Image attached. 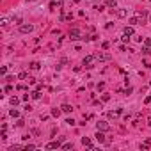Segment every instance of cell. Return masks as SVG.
<instances>
[{
	"instance_id": "36",
	"label": "cell",
	"mask_w": 151,
	"mask_h": 151,
	"mask_svg": "<svg viewBox=\"0 0 151 151\" xmlns=\"http://www.w3.org/2000/svg\"><path fill=\"white\" fill-rule=\"evenodd\" d=\"M12 91V85H5V92H11Z\"/></svg>"
},
{
	"instance_id": "29",
	"label": "cell",
	"mask_w": 151,
	"mask_h": 151,
	"mask_svg": "<svg viewBox=\"0 0 151 151\" xmlns=\"http://www.w3.org/2000/svg\"><path fill=\"white\" fill-rule=\"evenodd\" d=\"M0 73H2V75H5V73H7V66H2V68H0Z\"/></svg>"
},
{
	"instance_id": "14",
	"label": "cell",
	"mask_w": 151,
	"mask_h": 151,
	"mask_svg": "<svg viewBox=\"0 0 151 151\" xmlns=\"http://www.w3.org/2000/svg\"><path fill=\"white\" fill-rule=\"evenodd\" d=\"M105 5H107V7H115L117 2H115V0H105Z\"/></svg>"
},
{
	"instance_id": "18",
	"label": "cell",
	"mask_w": 151,
	"mask_h": 151,
	"mask_svg": "<svg viewBox=\"0 0 151 151\" xmlns=\"http://www.w3.org/2000/svg\"><path fill=\"white\" fill-rule=\"evenodd\" d=\"M39 68H41L39 62H30V69H39Z\"/></svg>"
},
{
	"instance_id": "12",
	"label": "cell",
	"mask_w": 151,
	"mask_h": 151,
	"mask_svg": "<svg viewBox=\"0 0 151 151\" xmlns=\"http://www.w3.org/2000/svg\"><path fill=\"white\" fill-rule=\"evenodd\" d=\"M30 98L32 99H39L41 98V91H37V89H36V91H32L30 92Z\"/></svg>"
},
{
	"instance_id": "31",
	"label": "cell",
	"mask_w": 151,
	"mask_h": 151,
	"mask_svg": "<svg viewBox=\"0 0 151 151\" xmlns=\"http://www.w3.org/2000/svg\"><path fill=\"white\" fill-rule=\"evenodd\" d=\"M142 66H144V68H151V64L147 62V60H142Z\"/></svg>"
},
{
	"instance_id": "33",
	"label": "cell",
	"mask_w": 151,
	"mask_h": 151,
	"mask_svg": "<svg viewBox=\"0 0 151 151\" xmlns=\"http://www.w3.org/2000/svg\"><path fill=\"white\" fill-rule=\"evenodd\" d=\"M66 123H68V124H69V126H73V124H75V121H73V119H71V117H69V119H66Z\"/></svg>"
},
{
	"instance_id": "13",
	"label": "cell",
	"mask_w": 151,
	"mask_h": 151,
	"mask_svg": "<svg viewBox=\"0 0 151 151\" xmlns=\"http://www.w3.org/2000/svg\"><path fill=\"white\" fill-rule=\"evenodd\" d=\"M60 108H62V112H66V114H69V112L73 110V107H71V105H68V103H64Z\"/></svg>"
},
{
	"instance_id": "9",
	"label": "cell",
	"mask_w": 151,
	"mask_h": 151,
	"mask_svg": "<svg viewBox=\"0 0 151 151\" xmlns=\"http://www.w3.org/2000/svg\"><path fill=\"white\" fill-rule=\"evenodd\" d=\"M82 144H83V146H87L89 149H94V147H92V144H91V139H89V137H82Z\"/></svg>"
},
{
	"instance_id": "15",
	"label": "cell",
	"mask_w": 151,
	"mask_h": 151,
	"mask_svg": "<svg viewBox=\"0 0 151 151\" xmlns=\"http://www.w3.org/2000/svg\"><path fill=\"white\" fill-rule=\"evenodd\" d=\"M60 112H62V108H52V115H55V117H59Z\"/></svg>"
},
{
	"instance_id": "3",
	"label": "cell",
	"mask_w": 151,
	"mask_h": 151,
	"mask_svg": "<svg viewBox=\"0 0 151 151\" xmlns=\"http://www.w3.org/2000/svg\"><path fill=\"white\" fill-rule=\"evenodd\" d=\"M69 39L71 41H76V39H82V37H80V30L78 28H71V30H69Z\"/></svg>"
},
{
	"instance_id": "35",
	"label": "cell",
	"mask_w": 151,
	"mask_h": 151,
	"mask_svg": "<svg viewBox=\"0 0 151 151\" xmlns=\"http://www.w3.org/2000/svg\"><path fill=\"white\" fill-rule=\"evenodd\" d=\"M131 91H133V89H131V87H128V89H124V94H131Z\"/></svg>"
},
{
	"instance_id": "6",
	"label": "cell",
	"mask_w": 151,
	"mask_h": 151,
	"mask_svg": "<svg viewBox=\"0 0 151 151\" xmlns=\"http://www.w3.org/2000/svg\"><path fill=\"white\" fill-rule=\"evenodd\" d=\"M94 137H96V140H98L99 144H103V142H105V133H103L101 130H98V131H96V135H94Z\"/></svg>"
},
{
	"instance_id": "5",
	"label": "cell",
	"mask_w": 151,
	"mask_h": 151,
	"mask_svg": "<svg viewBox=\"0 0 151 151\" xmlns=\"http://www.w3.org/2000/svg\"><path fill=\"white\" fill-rule=\"evenodd\" d=\"M60 142H62V137H60L59 140H55V142H50V144H46V149H59V147L62 146Z\"/></svg>"
},
{
	"instance_id": "16",
	"label": "cell",
	"mask_w": 151,
	"mask_h": 151,
	"mask_svg": "<svg viewBox=\"0 0 151 151\" xmlns=\"http://www.w3.org/2000/svg\"><path fill=\"white\" fill-rule=\"evenodd\" d=\"M18 103H20V98H16V96H12V98H11V105H12V107H16Z\"/></svg>"
},
{
	"instance_id": "37",
	"label": "cell",
	"mask_w": 151,
	"mask_h": 151,
	"mask_svg": "<svg viewBox=\"0 0 151 151\" xmlns=\"http://www.w3.org/2000/svg\"><path fill=\"white\" fill-rule=\"evenodd\" d=\"M21 101H28V94H23V96H21Z\"/></svg>"
},
{
	"instance_id": "7",
	"label": "cell",
	"mask_w": 151,
	"mask_h": 151,
	"mask_svg": "<svg viewBox=\"0 0 151 151\" xmlns=\"http://www.w3.org/2000/svg\"><path fill=\"white\" fill-rule=\"evenodd\" d=\"M140 23H144V21H142V18H139V16L130 18V25H131V27H133V25H140Z\"/></svg>"
},
{
	"instance_id": "8",
	"label": "cell",
	"mask_w": 151,
	"mask_h": 151,
	"mask_svg": "<svg viewBox=\"0 0 151 151\" xmlns=\"http://www.w3.org/2000/svg\"><path fill=\"white\" fill-rule=\"evenodd\" d=\"M96 126H98V130H101V131H107L108 128H110V126H108V123H105V121H99Z\"/></svg>"
},
{
	"instance_id": "2",
	"label": "cell",
	"mask_w": 151,
	"mask_h": 151,
	"mask_svg": "<svg viewBox=\"0 0 151 151\" xmlns=\"http://www.w3.org/2000/svg\"><path fill=\"white\" fill-rule=\"evenodd\" d=\"M32 30H34V25H30V23H21L20 25V32L21 34H30Z\"/></svg>"
},
{
	"instance_id": "17",
	"label": "cell",
	"mask_w": 151,
	"mask_h": 151,
	"mask_svg": "<svg viewBox=\"0 0 151 151\" xmlns=\"http://www.w3.org/2000/svg\"><path fill=\"white\" fill-rule=\"evenodd\" d=\"M71 147H73V142H66L60 146V149H71Z\"/></svg>"
},
{
	"instance_id": "22",
	"label": "cell",
	"mask_w": 151,
	"mask_h": 151,
	"mask_svg": "<svg viewBox=\"0 0 151 151\" xmlns=\"http://www.w3.org/2000/svg\"><path fill=\"white\" fill-rule=\"evenodd\" d=\"M16 89H18V91H27V85H25V83H20V85H18V87H16Z\"/></svg>"
},
{
	"instance_id": "25",
	"label": "cell",
	"mask_w": 151,
	"mask_h": 151,
	"mask_svg": "<svg viewBox=\"0 0 151 151\" xmlns=\"http://www.w3.org/2000/svg\"><path fill=\"white\" fill-rule=\"evenodd\" d=\"M7 23H9V20H7V18H5V16H4V18L0 20V25H4V27H5V25H7Z\"/></svg>"
},
{
	"instance_id": "32",
	"label": "cell",
	"mask_w": 151,
	"mask_h": 151,
	"mask_svg": "<svg viewBox=\"0 0 151 151\" xmlns=\"http://www.w3.org/2000/svg\"><path fill=\"white\" fill-rule=\"evenodd\" d=\"M144 103H146V105H149V103H151V96H146V99H144Z\"/></svg>"
},
{
	"instance_id": "1",
	"label": "cell",
	"mask_w": 151,
	"mask_h": 151,
	"mask_svg": "<svg viewBox=\"0 0 151 151\" xmlns=\"http://www.w3.org/2000/svg\"><path fill=\"white\" fill-rule=\"evenodd\" d=\"M96 55H87L85 57V59H83V66H85V68L87 69H91V68H94V62H96Z\"/></svg>"
},
{
	"instance_id": "38",
	"label": "cell",
	"mask_w": 151,
	"mask_h": 151,
	"mask_svg": "<svg viewBox=\"0 0 151 151\" xmlns=\"http://www.w3.org/2000/svg\"><path fill=\"white\" fill-rule=\"evenodd\" d=\"M147 124H149V126H151V115H149V117H147Z\"/></svg>"
},
{
	"instance_id": "10",
	"label": "cell",
	"mask_w": 151,
	"mask_h": 151,
	"mask_svg": "<svg viewBox=\"0 0 151 151\" xmlns=\"http://www.w3.org/2000/svg\"><path fill=\"white\" fill-rule=\"evenodd\" d=\"M123 34H124V36H133V27H131V25H130V27H124V30H123Z\"/></svg>"
},
{
	"instance_id": "11",
	"label": "cell",
	"mask_w": 151,
	"mask_h": 151,
	"mask_svg": "<svg viewBox=\"0 0 151 151\" xmlns=\"http://www.w3.org/2000/svg\"><path fill=\"white\" fill-rule=\"evenodd\" d=\"M115 14H117V18H124V16L128 14V11H126V9H117Z\"/></svg>"
},
{
	"instance_id": "4",
	"label": "cell",
	"mask_w": 151,
	"mask_h": 151,
	"mask_svg": "<svg viewBox=\"0 0 151 151\" xmlns=\"http://www.w3.org/2000/svg\"><path fill=\"white\" fill-rule=\"evenodd\" d=\"M62 4H64V0H52V2H50V9H52V11H55L57 7L62 9Z\"/></svg>"
},
{
	"instance_id": "19",
	"label": "cell",
	"mask_w": 151,
	"mask_h": 151,
	"mask_svg": "<svg viewBox=\"0 0 151 151\" xmlns=\"http://www.w3.org/2000/svg\"><path fill=\"white\" fill-rule=\"evenodd\" d=\"M9 114H11L12 117H18V115H20V112H18V110H14V108H11V110H9Z\"/></svg>"
},
{
	"instance_id": "24",
	"label": "cell",
	"mask_w": 151,
	"mask_h": 151,
	"mask_svg": "<svg viewBox=\"0 0 151 151\" xmlns=\"http://www.w3.org/2000/svg\"><path fill=\"white\" fill-rule=\"evenodd\" d=\"M96 87H98V91H103V89H105V82H99Z\"/></svg>"
},
{
	"instance_id": "26",
	"label": "cell",
	"mask_w": 151,
	"mask_h": 151,
	"mask_svg": "<svg viewBox=\"0 0 151 151\" xmlns=\"http://www.w3.org/2000/svg\"><path fill=\"white\" fill-rule=\"evenodd\" d=\"M32 149H36V146H32V144H27V146H25V151H32Z\"/></svg>"
},
{
	"instance_id": "30",
	"label": "cell",
	"mask_w": 151,
	"mask_h": 151,
	"mask_svg": "<svg viewBox=\"0 0 151 151\" xmlns=\"http://www.w3.org/2000/svg\"><path fill=\"white\" fill-rule=\"evenodd\" d=\"M135 41H137V43H142L144 37H142V36H135Z\"/></svg>"
},
{
	"instance_id": "34",
	"label": "cell",
	"mask_w": 151,
	"mask_h": 151,
	"mask_svg": "<svg viewBox=\"0 0 151 151\" xmlns=\"http://www.w3.org/2000/svg\"><path fill=\"white\" fill-rule=\"evenodd\" d=\"M121 39H123L124 43H128V41H130V36H124V34H123V37H121Z\"/></svg>"
},
{
	"instance_id": "40",
	"label": "cell",
	"mask_w": 151,
	"mask_h": 151,
	"mask_svg": "<svg viewBox=\"0 0 151 151\" xmlns=\"http://www.w3.org/2000/svg\"><path fill=\"white\" fill-rule=\"evenodd\" d=\"M149 2H151V0H149Z\"/></svg>"
},
{
	"instance_id": "20",
	"label": "cell",
	"mask_w": 151,
	"mask_h": 151,
	"mask_svg": "<svg viewBox=\"0 0 151 151\" xmlns=\"http://www.w3.org/2000/svg\"><path fill=\"white\" fill-rule=\"evenodd\" d=\"M142 53H144V55H149V53H151V48L149 46H144L142 48Z\"/></svg>"
},
{
	"instance_id": "21",
	"label": "cell",
	"mask_w": 151,
	"mask_h": 151,
	"mask_svg": "<svg viewBox=\"0 0 151 151\" xmlns=\"http://www.w3.org/2000/svg\"><path fill=\"white\" fill-rule=\"evenodd\" d=\"M27 76H28V73H25V71H21V73H20V75H18V78H20V80H25V78H27Z\"/></svg>"
},
{
	"instance_id": "28",
	"label": "cell",
	"mask_w": 151,
	"mask_h": 151,
	"mask_svg": "<svg viewBox=\"0 0 151 151\" xmlns=\"http://www.w3.org/2000/svg\"><path fill=\"white\" fill-rule=\"evenodd\" d=\"M101 99H103V101H108V99H110V94H107V92H105V94L101 96Z\"/></svg>"
},
{
	"instance_id": "23",
	"label": "cell",
	"mask_w": 151,
	"mask_h": 151,
	"mask_svg": "<svg viewBox=\"0 0 151 151\" xmlns=\"http://www.w3.org/2000/svg\"><path fill=\"white\" fill-rule=\"evenodd\" d=\"M144 46H149L151 48V39H149V37H144Z\"/></svg>"
},
{
	"instance_id": "27",
	"label": "cell",
	"mask_w": 151,
	"mask_h": 151,
	"mask_svg": "<svg viewBox=\"0 0 151 151\" xmlns=\"http://www.w3.org/2000/svg\"><path fill=\"white\" fill-rule=\"evenodd\" d=\"M108 46H110V44H108V41H103V43H101V48H103V50H107Z\"/></svg>"
},
{
	"instance_id": "39",
	"label": "cell",
	"mask_w": 151,
	"mask_h": 151,
	"mask_svg": "<svg viewBox=\"0 0 151 151\" xmlns=\"http://www.w3.org/2000/svg\"><path fill=\"white\" fill-rule=\"evenodd\" d=\"M149 85H151V82H149Z\"/></svg>"
}]
</instances>
